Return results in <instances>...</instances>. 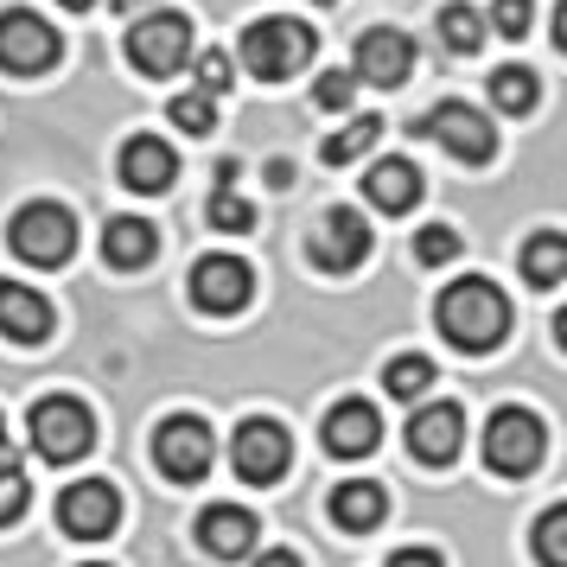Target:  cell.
Segmentation results:
<instances>
[{"label":"cell","instance_id":"cell-1","mask_svg":"<svg viewBox=\"0 0 567 567\" xmlns=\"http://www.w3.org/2000/svg\"><path fill=\"white\" fill-rule=\"evenodd\" d=\"M434 326H440V338H446L453 351L485 358V351H497V344L511 338V300H504V287L497 281L465 275V281H453L434 300Z\"/></svg>","mask_w":567,"mask_h":567},{"label":"cell","instance_id":"cell-2","mask_svg":"<svg viewBox=\"0 0 567 567\" xmlns=\"http://www.w3.org/2000/svg\"><path fill=\"white\" fill-rule=\"evenodd\" d=\"M27 427H32V453L52 460V465H71L96 446V414L78 395H39L27 414Z\"/></svg>","mask_w":567,"mask_h":567},{"label":"cell","instance_id":"cell-3","mask_svg":"<svg viewBox=\"0 0 567 567\" xmlns=\"http://www.w3.org/2000/svg\"><path fill=\"white\" fill-rule=\"evenodd\" d=\"M7 243L32 268H64V261L78 256V217L64 205H45V198L39 205H20L13 224H7Z\"/></svg>","mask_w":567,"mask_h":567},{"label":"cell","instance_id":"cell-4","mask_svg":"<svg viewBox=\"0 0 567 567\" xmlns=\"http://www.w3.org/2000/svg\"><path fill=\"white\" fill-rule=\"evenodd\" d=\"M307 58H312V27H300V20H256L243 32V64L261 83H287L293 71H307Z\"/></svg>","mask_w":567,"mask_h":567},{"label":"cell","instance_id":"cell-5","mask_svg":"<svg viewBox=\"0 0 567 567\" xmlns=\"http://www.w3.org/2000/svg\"><path fill=\"white\" fill-rule=\"evenodd\" d=\"M414 134H421V141H440V147L453 159H465V166H485V159L497 154V128L485 122V109H465V103H434L414 122Z\"/></svg>","mask_w":567,"mask_h":567},{"label":"cell","instance_id":"cell-6","mask_svg":"<svg viewBox=\"0 0 567 567\" xmlns=\"http://www.w3.org/2000/svg\"><path fill=\"white\" fill-rule=\"evenodd\" d=\"M542 421L529 409H497L485 427V465L497 472V478H529L542 465Z\"/></svg>","mask_w":567,"mask_h":567},{"label":"cell","instance_id":"cell-7","mask_svg":"<svg viewBox=\"0 0 567 567\" xmlns=\"http://www.w3.org/2000/svg\"><path fill=\"white\" fill-rule=\"evenodd\" d=\"M154 460H159V472H166L173 485H198V478L210 472V460H217V434H210V421H198V414H173V421H159Z\"/></svg>","mask_w":567,"mask_h":567},{"label":"cell","instance_id":"cell-8","mask_svg":"<svg viewBox=\"0 0 567 567\" xmlns=\"http://www.w3.org/2000/svg\"><path fill=\"white\" fill-rule=\"evenodd\" d=\"M64 45H58V32L27 13V7H7L0 13V71H13V78H39V71H52Z\"/></svg>","mask_w":567,"mask_h":567},{"label":"cell","instance_id":"cell-9","mask_svg":"<svg viewBox=\"0 0 567 567\" xmlns=\"http://www.w3.org/2000/svg\"><path fill=\"white\" fill-rule=\"evenodd\" d=\"M128 58L141 78H173L185 71V58H192V27H185V13H147L141 27L128 32Z\"/></svg>","mask_w":567,"mask_h":567},{"label":"cell","instance_id":"cell-10","mask_svg":"<svg viewBox=\"0 0 567 567\" xmlns=\"http://www.w3.org/2000/svg\"><path fill=\"white\" fill-rule=\"evenodd\" d=\"M230 460H236V472H243V485H275L287 472V460H293V440H287L281 421H261L256 414V421L236 427Z\"/></svg>","mask_w":567,"mask_h":567},{"label":"cell","instance_id":"cell-11","mask_svg":"<svg viewBox=\"0 0 567 567\" xmlns=\"http://www.w3.org/2000/svg\"><path fill=\"white\" fill-rule=\"evenodd\" d=\"M122 523V491L109 485V478H83L58 497V529L78 542H103L109 529Z\"/></svg>","mask_w":567,"mask_h":567},{"label":"cell","instance_id":"cell-12","mask_svg":"<svg viewBox=\"0 0 567 567\" xmlns=\"http://www.w3.org/2000/svg\"><path fill=\"white\" fill-rule=\"evenodd\" d=\"M249 293H256V275H249V261L243 256H205L192 268V307L198 312H243L249 307Z\"/></svg>","mask_w":567,"mask_h":567},{"label":"cell","instance_id":"cell-13","mask_svg":"<svg viewBox=\"0 0 567 567\" xmlns=\"http://www.w3.org/2000/svg\"><path fill=\"white\" fill-rule=\"evenodd\" d=\"M363 256H370V224H363L358 210H326L319 230H312V261L326 275H351Z\"/></svg>","mask_w":567,"mask_h":567},{"label":"cell","instance_id":"cell-14","mask_svg":"<svg viewBox=\"0 0 567 567\" xmlns=\"http://www.w3.org/2000/svg\"><path fill=\"white\" fill-rule=\"evenodd\" d=\"M319 440H326V453H338V460H363V453H377V440H383V414L370 409L363 395H344V402H332Z\"/></svg>","mask_w":567,"mask_h":567},{"label":"cell","instance_id":"cell-15","mask_svg":"<svg viewBox=\"0 0 567 567\" xmlns=\"http://www.w3.org/2000/svg\"><path fill=\"white\" fill-rule=\"evenodd\" d=\"M460 440H465V409H453V402H421L409 414V453L421 465H446L460 453Z\"/></svg>","mask_w":567,"mask_h":567},{"label":"cell","instance_id":"cell-16","mask_svg":"<svg viewBox=\"0 0 567 567\" xmlns=\"http://www.w3.org/2000/svg\"><path fill=\"white\" fill-rule=\"evenodd\" d=\"M414 71V39L395 27H370L358 39V78H370L377 90H395V83Z\"/></svg>","mask_w":567,"mask_h":567},{"label":"cell","instance_id":"cell-17","mask_svg":"<svg viewBox=\"0 0 567 567\" xmlns=\"http://www.w3.org/2000/svg\"><path fill=\"white\" fill-rule=\"evenodd\" d=\"M0 338H13V344H45V338H52V300H45L39 287L0 281Z\"/></svg>","mask_w":567,"mask_h":567},{"label":"cell","instance_id":"cell-18","mask_svg":"<svg viewBox=\"0 0 567 567\" xmlns=\"http://www.w3.org/2000/svg\"><path fill=\"white\" fill-rule=\"evenodd\" d=\"M173 179H179V154L159 134H134L122 147V185L128 192H166Z\"/></svg>","mask_w":567,"mask_h":567},{"label":"cell","instance_id":"cell-19","mask_svg":"<svg viewBox=\"0 0 567 567\" xmlns=\"http://www.w3.org/2000/svg\"><path fill=\"white\" fill-rule=\"evenodd\" d=\"M383 516H389V491L377 478H351V485L332 491V523L344 536H370Z\"/></svg>","mask_w":567,"mask_h":567},{"label":"cell","instance_id":"cell-20","mask_svg":"<svg viewBox=\"0 0 567 567\" xmlns=\"http://www.w3.org/2000/svg\"><path fill=\"white\" fill-rule=\"evenodd\" d=\"M363 198L377 210H414L421 205V166L414 159H377L363 173Z\"/></svg>","mask_w":567,"mask_h":567},{"label":"cell","instance_id":"cell-21","mask_svg":"<svg viewBox=\"0 0 567 567\" xmlns=\"http://www.w3.org/2000/svg\"><path fill=\"white\" fill-rule=\"evenodd\" d=\"M198 542H205L210 555L236 561V555L256 548V516L243 511V504H210V511L198 516Z\"/></svg>","mask_w":567,"mask_h":567},{"label":"cell","instance_id":"cell-22","mask_svg":"<svg viewBox=\"0 0 567 567\" xmlns=\"http://www.w3.org/2000/svg\"><path fill=\"white\" fill-rule=\"evenodd\" d=\"M154 249H159V230L147 224V217H109L103 224V261L109 268H147L154 261Z\"/></svg>","mask_w":567,"mask_h":567},{"label":"cell","instance_id":"cell-23","mask_svg":"<svg viewBox=\"0 0 567 567\" xmlns=\"http://www.w3.org/2000/svg\"><path fill=\"white\" fill-rule=\"evenodd\" d=\"M542 96V83L529 64H504V71H491V103L504 109V115H529Z\"/></svg>","mask_w":567,"mask_h":567},{"label":"cell","instance_id":"cell-24","mask_svg":"<svg viewBox=\"0 0 567 567\" xmlns=\"http://www.w3.org/2000/svg\"><path fill=\"white\" fill-rule=\"evenodd\" d=\"M377 141H383V115H358V122H344V128L319 147V159H326V166H351V159L370 154Z\"/></svg>","mask_w":567,"mask_h":567},{"label":"cell","instance_id":"cell-25","mask_svg":"<svg viewBox=\"0 0 567 567\" xmlns=\"http://www.w3.org/2000/svg\"><path fill=\"white\" fill-rule=\"evenodd\" d=\"M383 389L395 402H421V395L434 389V363L421 358V351H402V358L383 363Z\"/></svg>","mask_w":567,"mask_h":567},{"label":"cell","instance_id":"cell-26","mask_svg":"<svg viewBox=\"0 0 567 567\" xmlns=\"http://www.w3.org/2000/svg\"><path fill=\"white\" fill-rule=\"evenodd\" d=\"M440 45L453 58H478V45H485V20H478V7H440Z\"/></svg>","mask_w":567,"mask_h":567},{"label":"cell","instance_id":"cell-27","mask_svg":"<svg viewBox=\"0 0 567 567\" xmlns=\"http://www.w3.org/2000/svg\"><path fill=\"white\" fill-rule=\"evenodd\" d=\"M523 275L536 287H555L567 275V236H555V230H542V236H529V249H523Z\"/></svg>","mask_w":567,"mask_h":567},{"label":"cell","instance_id":"cell-28","mask_svg":"<svg viewBox=\"0 0 567 567\" xmlns=\"http://www.w3.org/2000/svg\"><path fill=\"white\" fill-rule=\"evenodd\" d=\"M536 555L542 567H567V504H548L536 516Z\"/></svg>","mask_w":567,"mask_h":567},{"label":"cell","instance_id":"cell-29","mask_svg":"<svg viewBox=\"0 0 567 567\" xmlns=\"http://www.w3.org/2000/svg\"><path fill=\"white\" fill-rule=\"evenodd\" d=\"M173 128L179 134H210L217 128V96H205V90H185V96H173Z\"/></svg>","mask_w":567,"mask_h":567},{"label":"cell","instance_id":"cell-30","mask_svg":"<svg viewBox=\"0 0 567 567\" xmlns=\"http://www.w3.org/2000/svg\"><path fill=\"white\" fill-rule=\"evenodd\" d=\"M205 217H210V224H217V230H230V236L256 230V205H249V198H236L230 185H217V192H210Z\"/></svg>","mask_w":567,"mask_h":567},{"label":"cell","instance_id":"cell-31","mask_svg":"<svg viewBox=\"0 0 567 567\" xmlns=\"http://www.w3.org/2000/svg\"><path fill=\"white\" fill-rule=\"evenodd\" d=\"M27 497H32V485H27V472H20V460H13V453H0V529H7V523H20Z\"/></svg>","mask_w":567,"mask_h":567},{"label":"cell","instance_id":"cell-32","mask_svg":"<svg viewBox=\"0 0 567 567\" xmlns=\"http://www.w3.org/2000/svg\"><path fill=\"white\" fill-rule=\"evenodd\" d=\"M185 64L198 71V90H205V96H224V90H230V78H236L230 52H217V45H210V52H192Z\"/></svg>","mask_w":567,"mask_h":567},{"label":"cell","instance_id":"cell-33","mask_svg":"<svg viewBox=\"0 0 567 567\" xmlns=\"http://www.w3.org/2000/svg\"><path fill=\"white\" fill-rule=\"evenodd\" d=\"M414 261H421V268L460 261V230H446V224H427V230L414 236Z\"/></svg>","mask_w":567,"mask_h":567},{"label":"cell","instance_id":"cell-34","mask_svg":"<svg viewBox=\"0 0 567 567\" xmlns=\"http://www.w3.org/2000/svg\"><path fill=\"white\" fill-rule=\"evenodd\" d=\"M536 20V0H491V27L504 32V39H523Z\"/></svg>","mask_w":567,"mask_h":567},{"label":"cell","instance_id":"cell-35","mask_svg":"<svg viewBox=\"0 0 567 567\" xmlns=\"http://www.w3.org/2000/svg\"><path fill=\"white\" fill-rule=\"evenodd\" d=\"M312 103L319 109H351V71H326L312 83Z\"/></svg>","mask_w":567,"mask_h":567},{"label":"cell","instance_id":"cell-36","mask_svg":"<svg viewBox=\"0 0 567 567\" xmlns=\"http://www.w3.org/2000/svg\"><path fill=\"white\" fill-rule=\"evenodd\" d=\"M389 567H446V561H440V548H395Z\"/></svg>","mask_w":567,"mask_h":567},{"label":"cell","instance_id":"cell-37","mask_svg":"<svg viewBox=\"0 0 567 567\" xmlns=\"http://www.w3.org/2000/svg\"><path fill=\"white\" fill-rule=\"evenodd\" d=\"M256 567H307V561H300V555H293V548H268V555H261Z\"/></svg>","mask_w":567,"mask_h":567},{"label":"cell","instance_id":"cell-38","mask_svg":"<svg viewBox=\"0 0 567 567\" xmlns=\"http://www.w3.org/2000/svg\"><path fill=\"white\" fill-rule=\"evenodd\" d=\"M109 7H115V13H134V7H154V0H109Z\"/></svg>","mask_w":567,"mask_h":567},{"label":"cell","instance_id":"cell-39","mask_svg":"<svg viewBox=\"0 0 567 567\" xmlns=\"http://www.w3.org/2000/svg\"><path fill=\"white\" fill-rule=\"evenodd\" d=\"M0 453H13V446H7V421H0Z\"/></svg>","mask_w":567,"mask_h":567},{"label":"cell","instance_id":"cell-40","mask_svg":"<svg viewBox=\"0 0 567 567\" xmlns=\"http://www.w3.org/2000/svg\"><path fill=\"white\" fill-rule=\"evenodd\" d=\"M58 7H90V0H58Z\"/></svg>","mask_w":567,"mask_h":567},{"label":"cell","instance_id":"cell-41","mask_svg":"<svg viewBox=\"0 0 567 567\" xmlns=\"http://www.w3.org/2000/svg\"><path fill=\"white\" fill-rule=\"evenodd\" d=\"M312 7H332V0H312Z\"/></svg>","mask_w":567,"mask_h":567},{"label":"cell","instance_id":"cell-42","mask_svg":"<svg viewBox=\"0 0 567 567\" xmlns=\"http://www.w3.org/2000/svg\"><path fill=\"white\" fill-rule=\"evenodd\" d=\"M83 567H103V561H83Z\"/></svg>","mask_w":567,"mask_h":567}]
</instances>
